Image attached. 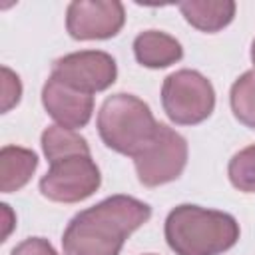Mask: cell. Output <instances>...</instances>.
<instances>
[{"mask_svg":"<svg viewBox=\"0 0 255 255\" xmlns=\"http://www.w3.org/2000/svg\"><path fill=\"white\" fill-rule=\"evenodd\" d=\"M66 86L82 92L96 94L108 90L118 78L116 60L102 50H82L58 58L52 66V74Z\"/></svg>","mask_w":255,"mask_h":255,"instance_id":"7","label":"cell"},{"mask_svg":"<svg viewBox=\"0 0 255 255\" xmlns=\"http://www.w3.org/2000/svg\"><path fill=\"white\" fill-rule=\"evenodd\" d=\"M10 255H58V251L44 237H28L18 243Z\"/></svg>","mask_w":255,"mask_h":255,"instance_id":"17","label":"cell"},{"mask_svg":"<svg viewBox=\"0 0 255 255\" xmlns=\"http://www.w3.org/2000/svg\"><path fill=\"white\" fill-rule=\"evenodd\" d=\"M42 149L50 163L60 157H68L76 153L90 155V145L86 137H82L76 129H66L60 126H50L42 131Z\"/></svg>","mask_w":255,"mask_h":255,"instance_id":"13","label":"cell"},{"mask_svg":"<svg viewBox=\"0 0 255 255\" xmlns=\"http://www.w3.org/2000/svg\"><path fill=\"white\" fill-rule=\"evenodd\" d=\"M38 167V155L20 145H4L0 149V189L12 193L22 189Z\"/></svg>","mask_w":255,"mask_h":255,"instance_id":"12","label":"cell"},{"mask_svg":"<svg viewBox=\"0 0 255 255\" xmlns=\"http://www.w3.org/2000/svg\"><path fill=\"white\" fill-rule=\"evenodd\" d=\"M22 96V84L20 78L6 66H2V112L6 114L10 108H14L20 102Z\"/></svg>","mask_w":255,"mask_h":255,"instance_id":"16","label":"cell"},{"mask_svg":"<svg viewBox=\"0 0 255 255\" xmlns=\"http://www.w3.org/2000/svg\"><path fill=\"white\" fill-rule=\"evenodd\" d=\"M227 175L235 189L255 193V143L243 147L231 157Z\"/></svg>","mask_w":255,"mask_h":255,"instance_id":"15","label":"cell"},{"mask_svg":"<svg viewBox=\"0 0 255 255\" xmlns=\"http://www.w3.org/2000/svg\"><path fill=\"white\" fill-rule=\"evenodd\" d=\"M2 207V213H4V233H2V241L8 237V233H10V229H12V211H10V207L6 205V203H2L0 205Z\"/></svg>","mask_w":255,"mask_h":255,"instance_id":"18","label":"cell"},{"mask_svg":"<svg viewBox=\"0 0 255 255\" xmlns=\"http://www.w3.org/2000/svg\"><path fill=\"white\" fill-rule=\"evenodd\" d=\"M157 126L149 106L131 94H114L106 98L98 112L102 141L110 149L129 157H135L153 139Z\"/></svg>","mask_w":255,"mask_h":255,"instance_id":"3","label":"cell"},{"mask_svg":"<svg viewBox=\"0 0 255 255\" xmlns=\"http://www.w3.org/2000/svg\"><path fill=\"white\" fill-rule=\"evenodd\" d=\"M151 207L131 195H112L72 217L62 235L64 255H120L126 239L147 223Z\"/></svg>","mask_w":255,"mask_h":255,"instance_id":"1","label":"cell"},{"mask_svg":"<svg viewBox=\"0 0 255 255\" xmlns=\"http://www.w3.org/2000/svg\"><path fill=\"white\" fill-rule=\"evenodd\" d=\"M102 183L100 169L92 155L76 153L50 163L40 179V193L58 203H78L98 191Z\"/></svg>","mask_w":255,"mask_h":255,"instance_id":"6","label":"cell"},{"mask_svg":"<svg viewBox=\"0 0 255 255\" xmlns=\"http://www.w3.org/2000/svg\"><path fill=\"white\" fill-rule=\"evenodd\" d=\"M233 116L247 128L255 129V70L241 74L229 92Z\"/></svg>","mask_w":255,"mask_h":255,"instance_id":"14","label":"cell"},{"mask_svg":"<svg viewBox=\"0 0 255 255\" xmlns=\"http://www.w3.org/2000/svg\"><path fill=\"white\" fill-rule=\"evenodd\" d=\"M126 10L118 0H76L66 10V30L74 40H108L124 28Z\"/></svg>","mask_w":255,"mask_h":255,"instance_id":"8","label":"cell"},{"mask_svg":"<svg viewBox=\"0 0 255 255\" xmlns=\"http://www.w3.org/2000/svg\"><path fill=\"white\" fill-rule=\"evenodd\" d=\"M187 163V141L165 124L157 126L153 139L133 157L141 185L157 187L181 175Z\"/></svg>","mask_w":255,"mask_h":255,"instance_id":"5","label":"cell"},{"mask_svg":"<svg viewBox=\"0 0 255 255\" xmlns=\"http://www.w3.org/2000/svg\"><path fill=\"white\" fill-rule=\"evenodd\" d=\"M42 104L48 116L66 129L84 128L94 112V96L82 94L50 76L42 88Z\"/></svg>","mask_w":255,"mask_h":255,"instance_id":"9","label":"cell"},{"mask_svg":"<svg viewBox=\"0 0 255 255\" xmlns=\"http://www.w3.org/2000/svg\"><path fill=\"white\" fill-rule=\"evenodd\" d=\"M251 62H253V66H255V40H253V44H251Z\"/></svg>","mask_w":255,"mask_h":255,"instance_id":"19","label":"cell"},{"mask_svg":"<svg viewBox=\"0 0 255 255\" xmlns=\"http://www.w3.org/2000/svg\"><path fill=\"white\" fill-rule=\"evenodd\" d=\"M163 233L175 255H221L239 241V223L225 211L183 203L167 213Z\"/></svg>","mask_w":255,"mask_h":255,"instance_id":"2","label":"cell"},{"mask_svg":"<svg viewBox=\"0 0 255 255\" xmlns=\"http://www.w3.org/2000/svg\"><path fill=\"white\" fill-rule=\"evenodd\" d=\"M133 54L135 60L145 68H167L181 60L183 48L181 44L159 30H145L135 36L133 40Z\"/></svg>","mask_w":255,"mask_h":255,"instance_id":"10","label":"cell"},{"mask_svg":"<svg viewBox=\"0 0 255 255\" xmlns=\"http://www.w3.org/2000/svg\"><path fill=\"white\" fill-rule=\"evenodd\" d=\"M147 255H153V253H147Z\"/></svg>","mask_w":255,"mask_h":255,"instance_id":"20","label":"cell"},{"mask_svg":"<svg viewBox=\"0 0 255 255\" xmlns=\"http://www.w3.org/2000/svg\"><path fill=\"white\" fill-rule=\"evenodd\" d=\"M161 106L173 124L195 126L213 114L215 90L203 74L195 70H177L163 80Z\"/></svg>","mask_w":255,"mask_h":255,"instance_id":"4","label":"cell"},{"mask_svg":"<svg viewBox=\"0 0 255 255\" xmlns=\"http://www.w3.org/2000/svg\"><path fill=\"white\" fill-rule=\"evenodd\" d=\"M235 2L231 0H189L179 4L183 18L197 30L213 34L231 24L235 16Z\"/></svg>","mask_w":255,"mask_h":255,"instance_id":"11","label":"cell"}]
</instances>
